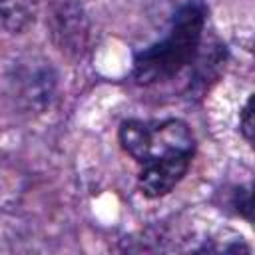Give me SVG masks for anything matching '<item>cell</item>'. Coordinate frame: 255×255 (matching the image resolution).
<instances>
[{"instance_id": "obj_4", "label": "cell", "mask_w": 255, "mask_h": 255, "mask_svg": "<svg viewBox=\"0 0 255 255\" xmlns=\"http://www.w3.org/2000/svg\"><path fill=\"white\" fill-rule=\"evenodd\" d=\"M0 20L10 32L24 30L30 20V2L28 0H0Z\"/></svg>"}, {"instance_id": "obj_2", "label": "cell", "mask_w": 255, "mask_h": 255, "mask_svg": "<svg viewBox=\"0 0 255 255\" xmlns=\"http://www.w3.org/2000/svg\"><path fill=\"white\" fill-rule=\"evenodd\" d=\"M118 139L124 151L139 165L195 153V135L191 128L177 118L126 120L120 126Z\"/></svg>"}, {"instance_id": "obj_1", "label": "cell", "mask_w": 255, "mask_h": 255, "mask_svg": "<svg viewBox=\"0 0 255 255\" xmlns=\"http://www.w3.org/2000/svg\"><path fill=\"white\" fill-rule=\"evenodd\" d=\"M207 8L201 0L181 6L167 30V34L141 50L133 60V80L137 84H155L173 78L197 56L199 42L205 28Z\"/></svg>"}, {"instance_id": "obj_5", "label": "cell", "mask_w": 255, "mask_h": 255, "mask_svg": "<svg viewBox=\"0 0 255 255\" xmlns=\"http://www.w3.org/2000/svg\"><path fill=\"white\" fill-rule=\"evenodd\" d=\"M239 128L247 143H253V98H249L239 114Z\"/></svg>"}, {"instance_id": "obj_6", "label": "cell", "mask_w": 255, "mask_h": 255, "mask_svg": "<svg viewBox=\"0 0 255 255\" xmlns=\"http://www.w3.org/2000/svg\"><path fill=\"white\" fill-rule=\"evenodd\" d=\"M233 207L237 209L239 215H243L245 219L251 221V191L239 187L235 191V195H233Z\"/></svg>"}, {"instance_id": "obj_3", "label": "cell", "mask_w": 255, "mask_h": 255, "mask_svg": "<svg viewBox=\"0 0 255 255\" xmlns=\"http://www.w3.org/2000/svg\"><path fill=\"white\" fill-rule=\"evenodd\" d=\"M191 159L193 155H177L141 165V171L137 175V189L147 199H157L167 195L185 177Z\"/></svg>"}]
</instances>
